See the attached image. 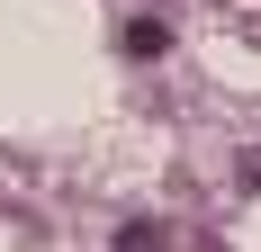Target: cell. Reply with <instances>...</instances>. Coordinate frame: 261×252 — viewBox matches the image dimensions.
Returning <instances> with one entry per match:
<instances>
[{
    "label": "cell",
    "instance_id": "7a4b0ae2",
    "mask_svg": "<svg viewBox=\"0 0 261 252\" xmlns=\"http://www.w3.org/2000/svg\"><path fill=\"white\" fill-rule=\"evenodd\" d=\"M117 252H162V225H126V234H117Z\"/></svg>",
    "mask_w": 261,
    "mask_h": 252
},
{
    "label": "cell",
    "instance_id": "3957f363",
    "mask_svg": "<svg viewBox=\"0 0 261 252\" xmlns=\"http://www.w3.org/2000/svg\"><path fill=\"white\" fill-rule=\"evenodd\" d=\"M243 180H252V189H261V153H243Z\"/></svg>",
    "mask_w": 261,
    "mask_h": 252
},
{
    "label": "cell",
    "instance_id": "6da1fadb",
    "mask_svg": "<svg viewBox=\"0 0 261 252\" xmlns=\"http://www.w3.org/2000/svg\"><path fill=\"white\" fill-rule=\"evenodd\" d=\"M162 45H171V36H162V27H153V18H135V27H126V54H135V63H153V54H162Z\"/></svg>",
    "mask_w": 261,
    "mask_h": 252
}]
</instances>
